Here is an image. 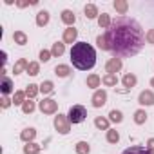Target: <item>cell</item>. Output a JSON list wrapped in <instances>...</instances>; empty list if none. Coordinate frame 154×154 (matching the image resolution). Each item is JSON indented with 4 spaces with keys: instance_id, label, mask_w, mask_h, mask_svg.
<instances>
[{
    "instance_id": "obj_1",
    "label": "cell",
    "mask_w": 154,
    "mask_h": 154,
    "mask_svg": "<svg viewBox=\"0 0 154 154\" xmlns=\"http://www.w3.org/2000/svg\"><path fill=\"white\" fill-rule=\"evenodd\" d=\"M103 35L107 38L109 51L118 58H127V56L138 54L147 42L141 26L131 17L114 18L111 27Z\"/></svg>"
},
{
    "instance_id": "obj_2",
    "label": "cell",
    "mask_w": 154,
    "mask_h": 154,
    "mask_svg": "<svg viewBox=\"0 0 154 154\" xmlns=\"http://www.w3.org/2000/svg\"><path fill=\"white\" fill-rule=\"evenodd\" d=\"M71 62L76 69L89 71L96 65V51L87 42H76L71 47Z\"/></svg>"
},
{
    "instance_id": "obj_3",
    "label": "cell",
    "mask_w": 154,
    "mask_h": 154,
    "mask_svg": "<svg viewBox=\"0 0 154 154\" xmlns=\"http://www.w3.org/2000/svg\"><path fill=\"white\" fill-rule=\"evenodd\" d=\"M67 118L71 123H82L87 118V109L84 105H72L67 112Z\"/></svg>"
},
{
    "instance_id": "obj_4",
    "label": "cell",
    "mask_w": 154,
    "mask_h": 154,
    "mask_svg": "<svg viewBox=\"0 0 154 154\" xmlns=\"http://www.w3.org/2000/svg\"><path fill=\"white\" fill-rule=\"evenodd\" d=\"M54 129L60 134H69L71 132V122L67 118V114H58L54 116Z\"/></svg>"
},
{
    "instance_id": "obj_5",
    "label": "cell",
    "mask_w": 154,
    "mask_h": 154,
    "mask_svg": "<svg viewBox=\"0 0 154 154\" xmlns=\"http://www.w3.org/2000/svg\"><path fill=\"white\" fill-rule=\"evenodd\" d=\"M38 109L44 112V114H54L58 111V102L53 100V98H44L40 103H38Z\"/></svg>"
},
{
    "instance_id": "obj_6",
    "label": "cell",
    "mask_w": 154,
    "mask_h": 154,
    "mask_svg": "<svg viewBox=\"0 0 154 154\" xmlns=\"http://www.w3.org/2000/svg\"><path fill=\"white\" fill-rule=\"evenodd\" d=\"M122 65H123L122 58L112 56V58H109V60L105 62V71H107V72H111V74H116V72H120V71H122Z\"/></svg>"
},
{
    "instance_id": "obj_7",
    "label": "cell",
    "mask_w": 154,
    "mask_h": 154,
    "mask_svg": "<svg viewBox=\"0 0 154 154\" xmlns=\"http://www.w3.org/2000/svg\"><path fill=\"white\" fill-rule=\"evenodd\" d=\"M91 100H93V107H96V109L103 107L107 103V91L105 89H96Z\"/></svg>"
},
{
    "instance_id": "obj_8",
    "label": "cell",
    "mask_w": 154,
    "mask_h": 154,
    "mask_svg": "<svg viewBox=\"0 0 154 154\" xmlns=\"http://www.w3.org/2000/svg\"><path fill=\"white\" fill-rule=\"evenodd\" d=\"M138 103L140 105H147V107H150V105H154V93L150 91V89H145V91H141L140 93V96H138Z\"/></svg>"
},
{
    "instance_id": "obj_9",
    "label": "cell",
    "mask_w": 154,
    "mask_h": 154,
    "mask_svg": "<svg viewBox=\"0 0 154 154\" xmlns=\"http://www.w3.org/2000/svg\"><path fill=\"white\" fill-rule=\"evenodd\" d=\"M13 80L9 78V76H2L0 78V93H2V96H8L13 93Z\"/></svg>"
},
{
    "instance_id": "obj_10",
    "label": "cell",
    "mask_w": 154,
    "mask_h": 154,
    "mask_svg": "<svg viewBox=\"0 0 154 154\" xmlns=\"http://www.w3.org/2000/svg\"><path fill=\"white\" fill-rule=\"evenodd\" d=\"M76 38H78V31H76L74 27H67V29L63 31V44L74 45V44H76Z\"/></svg>"
},
{
    "instance_id": "obj_11",
    "label": "cell",
    "mask_w": 154,
    "mask_h": 154,
    "mask_svg": "<svg viewBox=\"0 0 154 154\" xmlns=\"http://www.w3.org/2000/svg\"><path fill=\"white\" fill-rule=\"evenodd\" d=\"M35 138H36V129H35V127H27V129H24V131L20 132V140L26 141V143L35 141Z\"/></svg>"
},
{
    "instance_id": "obj_12",
    "label": "cell",
    "mask_w": 154,
    "mask_h": 154,
    "mask_svg": "<svg viewBox=\"0 0 154 154\" xmlns=\"http://www.w3.org/2000/svg\"><path fill=\"white\" fill-rule=\"evenodd\" d=\"M62 22H63L67 27H72L74 22H76V15H74L71 9H63V11H62Z\"/></svg>"
},
{
    "instance_id": "obj_13",
    "label": "cell",
    "mask_w": 154,
    "mask_h": 154,
    "mask_svg": "<svg viewBox=\"0 0 154 154\" xmlns=\"http://www.w3.org/2000/svg\"><path fill=\"white\" fill-rule=\"evenodd\" d=\"M122 84H123V87H125V89H132V87L138 84V78H136V74H132V72H127V74H123V78H122Z\"/></svg>"
},
{
    "instance_id": "obj_14",
    "label": "cell",
    "mask_w": 154,
    "mask_h": 154,
    "mask_svg": "<svg viewBox=\"0 0 154 154\" xmlns=\"http://www.w3.org/2000/svg\"><path fill=\"white\" fill-rule=\"evenodd\" d=\"M71 67L67 65V63H58L56 67H54V74L56 76H60V78H67V76H71Z\"/></svg>"
},
{
    "instance_id": "obj_15",
    "label": "cell",
    "mask_w": 154,
    "mask_h": 154,
    "mask_svg": "<svg viewBox=\"0 0 154 154\" xmlns=\"http://www.w3.org/2000/svg\"><path fill=\"white\" fill-rule=\"evenodd\" d=\"M49 11H45V9H42V11H38L36 13V26L38 27H45L47 24H49Z\"/></svg>"
},
{
    "instance_id": "obj_16",
    "label": "cell",
    "mask_w": 154,
    "mask_h": 154,
    "mask_svg": "<svg viewBox=\"0 0 154 154\" xmlns=\"http://www.w3.org/2000/svg\"><path fill=\"white\" fill-rule=\"evenodd\" d=\"M27 67H29V62L26 58H18L15 62V65H13V72L15 74H22L24 71H27Z\"/></svg>"
},
{
    "instance_id": "obj_17",
    "label": "cell",
    "mask_w": 154,
    "mask_h": 154,
    "mask_svg": "<svg viewBox=\"0 0 154 154\" xmlns=\"http://www.w3.org/2000/svg\"><path fill=\"white\" fill-rule=\"evenodd\" d=\"M102 84L107 85V87H116L118 85V76L116 74H111V72H105L103 78H102Z\"/></svg>"
},
{
    "instance_id": "obj_18",
    "label": "cell",
    "mask_w": 154,
    "mask_h": 154,
    "mask_svg": "<svg viewBox=\"0 0 154 154\" xmlns=\"http://www.w3.org/2000/svg\"><path fill=\"white\" fill-rule=\"evenodd\" d=\"M84 13H85V17H87L89 20H93V18H98V17H100L98 8H96L94 4H87V6L84 8Z\"/></svg>"
},
{
    "instance_id": "obj_19",
    "label": "cell",
    "mask_w": 154,
    "mask_h": 154,
    "mask_svg": "<svg viewBox=\"0 0 154 154\" xmlns=\"http://www.w3.org/2000/svg\"><path fill=\"white\" fill-rule=\"evenodd\" d=\"M122 154H150V150L147 147H140V145H132L129 149H125Z\"/></svg>"
},
{
    "instance_id": "obj_20",
    "label": "cell",
    "mask_w": 154,
    "mask_h": 154,
    "mask_svg": "<svg viewBox=\"0 0 154 154\" xmlns=\"http://www.w3.org/2000/svg\"><path fill=\"white\" fill-rule=\"evenodd\" d=\"M24 93H26V96H27L29 100H33V98L40 93V85H36V84H29V85L24 89Z\"/></svg>"
},
{
    "instance_id": "obj_21",
    "label": "cell",
    "mask_w": 154,
    "mask_h": 154,
    "mask_svg": "<svg viewBox=\"0 0 154 154\" xmlns=\"http://www.w3.org/2000/svg\"><path fill=\"white\" fill-rule=\"evenodd\" d=\"M40 150H42V147L38 143H35V141L24 145V154H40Z\"/></svg>"
},
{
    "instance_id": "obj_22",
    "label": "cell",
    "mask_w": 154,
    "mask_h": 154,
    "mask_svg": "<svg viewBox=\"0 0 154 154\" xmlns=\"http://www.w3.org/2000/svg\"><path fill=\"white\" fill-rule=\"evenodd\" d=\"M111 24H112V20H111V17H109L107 13H102V15L98 17V26H100L102 29H109Z\"/></svg>"
},
{
    "instance_id": "obj_23",
    "label": "cell",
    "mask_w": 154,
    "mask_h": 154,
    "mask_svg": "<svg viewBox=\"0 0 154 154\" xmlns=\"http://www.w3.org/2000/svg\"><path fill=\"white\" fill-rule=\"evenodd\" d=\"M147 112H145V109H138L136 112H134V123L136 125H143L145 122H147Z\"/></svg>"
},
{
    "instance_id": "obj_24",
    "label": "cell",
    "mask_w": 154,
    "mask_h": 154,
    "mask_svg": "<svg viewBox=\"0 0 154 154\" xmlns=\"http://www.w3.org/2000/svg\"><path fill=\"white\" fill-rule=\"evenodd\" d=\"M94 125L100 129V131H109V118H103V116H96L94 118Z\"/></svg>"
},
{
    "instance_id": "obj_25",
    "label": "cell",
    "mask_w": 154,
    "mask_h": 154,
    "mask_svg": "<svg viewBox=\"0 0 154 154\" xmlns=\"http://www.w3.org/2000/svg\"><path fill=\"white\" fill-rule=\"evenodd\" d=\"M100 84H102V78H100L98 74H89L87 76V87L96 89V87H100Z\"/></svg>"
},
{
    "instance_id": "obj_26",
    "label": "cell",
    "mask_w": 154,
    "mask_h": 154,
    "mask_svg": "<svg viewBox=\"0 0 154 154\" xmlns=\"http://www.w3.org/2000/svg\"><path fill=\"white\" fill-rule=\"evenodd\" d=\"M13 40H15V44H18V45H26V44H27V35H26L24 31H15V33H13Z\"/></svg>"
},
{
    "instance_id": "obj_27",
    "label": "cell",
    "mask_w": 154,
    "mask_h": 154,
    "mask_svg": "<svg viewBox=\"0 0 154 154\" xmlns=\"http://www.w3.org/2000/svg\"><path fill=\"white\" fill-rule=\"evenodd\" d=\"M51 53H53V56H62L65 53V44L63 42H54L53 47H51Z\"/></svg>"
},
{
    "instance_id": "obj_28",
    "label": "cell",
    "mask_w": 154,
    "mask_h": 154,
    "mask_svg": "<svg viewBox=\"0 0 154 154\" xmlns=\"http://www.w3.org/2000/svg\"><path fill=\"white\" fill-rule=\"evenodd\" d=\"M54 91V84L51 82V80H44L42 84H40V93L42 94H51Z\"/></svg>"
},
{
    "instance_id": "obj_29",
    "label": "cell",
    "mask_w": 154,
    "mask_h": 154,
    "mask_svg": "<svg viewBox=\"0 0 154 154\" xmlns=\"http://www.w3.org/2000/svg\"><path fill=\"white\" fill-rule=\"evenodd\" d=\"M27 100V96H26V93L24 91H15V94H13V105H24V102Z\"/></svg>"
},
{
    "instance_id": "obj_30",
    "label": "cell",
    "mask_w": 154,
    "mask_h": 154,
    "mask_svg": "<svg viewBox=\"0 0 154 154\" xmlns=\"http://www.w3.org/2000/svg\"><path fill=\"white\" fill-rule=\"evenodd\" d=\"M109 122H112V123H122V122H123V112L118 111V109H112V111L109 112Z\"/></svg>"
},
{
    "instance_id": "obj_31",
    "label": "cell",
    "mask_w": 154,
    "mask_h": 154,
    "mask_svg": "<svg viewBox=\"0 0 154 154\" xmlns=\"http://www.w3.org/2000/svg\"><path fill=\"white\" fill-rule=\"evenodd\" d=\"M74 149H76V154H89L91 152V145L87 141H78L74 145Z\"/></svg>"
},
{
    "instance_id": "obj_32",
    "label": "cell",
    "mask_w": 154,
    "mask_h": 154,
    "mask_svg": "<svg viewBox=\"0 0 154 154\" xmlns=\"http://www.w3.org/2000/svg\"><path fill=\"white\" fill-rule=\"evenodd\" d=\"M114 9H116L120 15H123V17H125V13H127V9H129L127 0H116V2H114Z\"/></svg>"
},
{
    "instance_id": "obj_33",
    "label": "cell",
    "mask_w": 154,
    "mask_h": 154,
    "mask_svg": "<svg viewBox=\"0 0 154 154\" xmlns=\"http://www.w3.org/2000/svg\"><path fill=\"white\" fill-rule=\"evenodd\" d=\"M105 138H107V141H109V143L116 145V143L120 141V132H118L116 129H109V131H107V136H105Z\"/></svg>"
},
{
    "instance_id": "obj_34",
    "label": "cell",
    "mask_w": 154,
    "mask_h": 154,
    "mask_svg": "<svg viewBox=\"0 0 154 154\" xmlns=\"http://www.w3.org/2000/svg\"><path fill=\"white\" fill-rule=\"evenodd\" d=\"M35 109H36V103L33 102V100H26L24 102V105H22V112L24 114H31V112H35Z\"/></svg>"
},
{
    "instance_id": "obj_35",
    "label": "cell",
    "mask_w": 154,
    "mask_h": 154,
    "mask_svg": "<svg viewBox=\"0 0 154 154\" xmlns=\"http://www.w3.org/2000/svg\"><path fill=\"white\" fill-rule=\"evenodd\" d=\"M26 72L31 74V76H36V74L40 72V63H38V62H29V67H27Z\"/></svg>"
},
{
    "instance_id": "obj_36",
    "label": "cell",
    "mask_w": 154,
    "mask_h": 154,
    "mask_svg": "<svg viewBox=\"0 0 154 154\" xmlns=\"http://www.w3.org/2000/svg\"><path fill=\"white\" fill-rule=\"evenodd\" d=\"M96 44H98V47H100L102 51H109V44H107V38H105V35H100V36H96Z\"/></svg>"
},
{
    "instance_id": "obj_37",
    "label": "cell",
    "mask_w": 154,
    "mask_h": 154,
    "mask_svg": "<svg viewBox=\"0 0 154 154\" xmlns=\"http://www.w3.org/2000/svg\"><path fill=\"white\" fill-rule=\"evenodd\" d=\"M38 56H40V62H44V63H45V62H49V60H51L53 53H51V51H47V49H42Z\"/></svg>"
},
{
    "instance_id": "obj_38",
    "label": "cell",
    "mask_w": 154,
    "mask_h": 154,
    "mask_svg": "<svg viewBox=\"0 0 154 154\" xmlns=\"http://www.w3.org/2000/svg\"><path fill=\"white\" fill-rule=\"evenodd\" d=\"M13 105V100H9L8 96H2V98H0V107H2V109H9Z\"/></svg>"
},
{
    "instance_id": "obj_39",
    "label": "cell",
    "mask_w": 154,
    "mask_h": 154,
    "mask_svg": "<svg viewBox=\"0 0 154 154\" xmlns=\"http://www.w3.org/2000/svg\"><path fill=\"white\" fill-rule=\"evenodd\" d=\"M145 40H147V44H152L154 45V29H149L145 33Z\"/></svg>"
},
{
    "instance_id": "obj_40",
    "label": "cell",
    "mask_w": 154,
    "mask_h": 154,
    "mask_svg": "<svg viewBox=\"0 0 154 154\" xmlns=\"http://www.w3.org/2000/svg\"><path fill=\"white\" fill-rule=\"evenodd\" d=\"M145 147H147L149 150H152V149H154V138H149V140H147V145H145Z\"/></svg>"
},
{
    "instance_id": "obj_41",
    "label": "cell",
    "mask_w": 154,
    "mask_h": 154,
    "mask_svg": "<svg viewBox=\"0 0 154 154\" xmlns=\"http://www.w3.org/2000/svg\"><path fill=\"white\" fill-rule=\"evenodd\" d=\"M150 87L154 89V76H152V78H150Z\"/></svg>"
},
{
    "instance_id": "obj_42",
    "label": "cell",
    "mask_w": 154,
    "mask_h": 154,
    "mask_svg": "<svg viewBox=\"0 0 154 154\" xmlns=\"http://www.w3.org/2000/svg\"><path fill=\"white\" fill-rule=\"evenodd\" d=\"M150 154H154V149H152V150H150Z\"/></svg>"
}]
</instances>
